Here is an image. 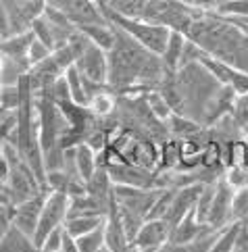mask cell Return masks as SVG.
Instances as JSON below:
<instances>
[{
	"instance_id": "obj_37",
	"label": "cell",
	"mask_w": 248,
	"mask_h": 252,
	"mask_svg": "<svg viewBox=\"0 0 248 252\" xmlns=\"http://www.w3.org/2000/svg\"><path fill=\"white\" fill-rule=\"evenodd\" d=\"M223 2H227V0H223Z\"/></svg>"
},
{
	"instance_id": "obj_35",
	"label": "cell",
	"mask_w": 248,
	"mask_h": 252,
	"mask_svg": "<svg viewBox=\"0 0 248 252\" xmlns=\"http://www.w3.org/2000/svg\"><path fill=\"white\" fill-rule=\"evenodd\" d=\"M100 252H111V250H109V248H106V246H104V248H102V250H100Z\"/></svg>"
},
{
	"instance_id": "obj_10",
	"label": "cell",
	"mask_w": 248,
	"mask_h": 252,
	"mask_svg": "<svg viewBox=\"0 0 248 252\" xmlns=\"http://www.w3.org/2000/svg\"><path fill=\"white\" fill-rule=\"evenodd\" d=\"M202 186H205V184H192V186H184V188H177V190H173V198L169 202V209H167L165 217H163L167 223L171 225V227L180 223L186 215L194 209V204H196V200H198V194L202 190Z\"/></svg>"
},
{
	"instance_id": "obj_31",
	"label": "cell",
	"mask_w": 248,
	"mask_h": 252,
	"mask_svg": "<svg viewBox=\"0 0 248 252\" xmlns=\"http://www.w3.org/2000/svg\"><path fill=\"white\" fill-rule=\"evenodd\" d=\"M223 2V0H194V6L198 8V11H207V13H211V11H215V8Z\"/></svg>"
},
{
	"instance_id": "obj_4",
	"label": "cell",
	"mask_w": 248,
	"mask_h": 252,
	"mask_svg": "<svg viewBox=\"0 0 248 252\" xmlns=\"http://www.w3.org/2000/svg\"><path fill=\"white\" fill-rule=\"evenodd\" d=\"M46 4L61 11L75 28L94 25V23H109L98 0H48Z\"/></svg>"
},
{
	"instance_id": "obj_12",
	"label": "cell",
	"mask_w": 248,
	"mask_h": 252,
	"mask_svg": "<svg viewBox=\"0 0 248 252\" xmlns=\"http://www.w3.org/2000/svg\"><path fill=\"white\" fill-rule=\"evenodd\" d=\"M213 227H209L207 223H200L196 219V211H190L186 217L171 227V238L169 242H175V244H188V242L198 240L200 236H205L207 231H211Z\"/></svg>"
},
{
	"instance_id": "obj_25",
	"label": "cell",
	"mask_w": 248,
	"mask_h": 252,
	"mask_svg": "<svg viewBox=\"0 0 248 252\" xmlns=\"http://www.w3.org/2000/svg\"><path fill=\"white\" fill-rule=\"evenodd\" d=\"M146 102H148V106H150V111L155 113L156 119H161L163 123H167V121L171 119L173 111H171V106L167 104V100L163 98V94L158 92V90H153V92H146Z\"/></svg>"
},
{
	"instance_id": "obj_20",
	"label": "cell",
	"mask_w": 248,
	"mask_h": 252,
	"mask_svg": "<svg viewBox=\"0 0 248 252\" xmlns=\"http://www.w3.org/2000/svg\"><path fill=\"white\" fill-rule=\"evenodd\" d=\"M240 231H242V223H229L227 227L219 229L209 252H234L238 238H240Z\"/></svg>"
},
{
	"instance_id": "obj_8",
	"label": "cell",
	"mask_w": 248,
	"mask_h": 252,
	"mask_svg": "<svg viewBox=\"0 0 248 252\" xmlns=\"http://www.w3.org/2000/svg\"><path fill=\"white\" fill-rule=\"evenodd\" d=\"M113 186H129V188H155V171H146L131 163H113L106 165Z\"/></svg>"
},
{
	"instance_id": "obj_36",
	"label": "cell",
	"mask_w": 248,
	"mask_h": 252,
	"mask_svg": "<svg viewBox=\"0 0 248 252\" xmlns=\"http://www.w3.org/2000/svg\"><path fill=\"white\" fill-rule=\"evenodd\" d=\"M2 233H4V231H2V229H0V238H2Z\"/></svg>"
},
{
	"instance_id": "obj_21",
	"label": "cell",
	"mask_w": 248,
	"mask_h": 252,
	"mask_svg": "<svg viewBox=\"0 0 248 252\" xmlns=\"http://www.w3.org/2000/svg\"><path fill=\"white\" fill-rule=\"evenodd\" d=\"M88 109H90L96 117H111L115 115V111H117V96L113 94L111 88L102 90V92H98L96 96H92V100L88 102Z\"/></svg>"
},
{
	"instance_id": "obj_6",
	"label": "cell",
	"mask_w": 248,
	"mask_h": 252,
	"mask_svg": "<svg viewBox=\"0 0 248 252\" xmlns=\"http://www.w3.org/2000/svg\"><path fill=\"white\" fill-rule=\"evenodd\" d=\"M75 67L86 79L106 86V79H109V55L102 48L94 46L92 42L86 44L82 55L75 61Z\"/></svg>"
},
{
	"instance_id": "obj_13",
	"label": "cell",
	"mask_w": 248,
	"mask_h": 252,
	"mask_svg": "<svg viewBox=\"0 0 248 252\" xmlns=\"http://www.w3.org/2000/svg\"><path fill=\"white\" fill-rule=\"evenodd\" d=\"M0 252H40L31 236L11 225L0 238Z\"/></svg>"
},
{
	"instance_id": "obj_33",
	"label": "cell",
	"mask_w": 248,
	"mask_h": 252,
	"mask_svg": "<svg viewBox=\"0 0 248 252\" xmlns=\"http://www.w3.org/2000/svg\"><path fill=\"white\" fill-rule=\"evenodd\" d=\"M2 69H4V59L0 57V77H2Z\"/></svg>"
},
{
	"instance_id": "obj_15",
	"label": "cell",
	"mask_w": 248,
	"mask_h": 252,
	"mask_svg": "<svg viewBox=\"0 0 248 252\" xmlns=\"http://www.w3.org/2000/svg\"><path fill=\"white\" fill-rule=\"evenodd\" d=\"M156 0H104V4L113 13L131 17V19H144Z\"/></svg>"
},
{
	"instance_id": "obj_9",
	"label": "cell",
	"mask_w": 248,
	"mask_h": 252,
	"mask_svg": "<svg viewBox=\"0 0 248 252\" xmlns=\"http://www.w3.org/2000/svg\"><path fill=\"white\" fill-rule=\"evenodd\" d=\"M171 238V225L165 219H146L138 229L134 244L142 252H155Z\"/></svg>"
},
{
	"instance_id": "obj_2",
	"label": "cell",
	"mask_w": 248,
	"mask_h": 252,
	"mask_svg": "<svg viewBox=\"0 0 248 252\" xmlns=\"http://www.w3.org/2000/svg\"><path fill=\"white\" fill-rule=\"evenodd\" d=\"M4 157L8 163V173L4 179V186H6L8 198H11V204L17 206L33 196H38L40 192H44L38 175H35L33 169L21 158V155L17 152V148L11 142L4 144Z\"/></svg>"
},
{
	"instance_id": "obj_34",
	"label": "cell",
	"mask_w": 248,
	"mask_h": 252,
	"mask_svg": "<svg viewBox=\"0 0 248 252\" xmlns=\"http://www.w3.org/2000/svg\"><path fill=\"white\" fill-rule=\"evenodd\" d=\"M184 4H190V6H194V0H182Z\"/></svg>"
},
{
	"instance_id": "obj_24",
	"label": "cell",
	"mask_w": 248,
	"mask_h": 252,
	"mask_svg": "<svg viewBox=\"0 0 248 252\" xmlns=\"http://www.w3.org/2000/svg\"><path fill=\"white\" fill-rule=\"evenodd\" d=\"M219 17H227V19H246L248 17V0H227V2H221L215 11Z\"/></svg>"
},
{
	"instance_id": "obj_22",
	"label": "cell",
	"mask_w": 248,
	"mask_h": 252,
	"mask_svg": "<svg viewBox=\"0 0 248 252\" xmlns=\"http://www.w3.org/2000/svg\"><path fill=\"white\" fill-rule=\"evenodd\" d=\"M65 79L69 86V94H71V102H75L79 106H88V96H86V88H84V77L77 71V67H69L65 71Z\"/></svg>"
},
{
	"instance_id": "obj_28",
	"label": "cell",
	"mask_w": 248,
	"mask_h": 252,
	"mask_svg": "<svg viewBox=\"0 0 248 252\" xmlns=\"http://www.w3.org/2000/svg\"><path fill=\"white\" fill-rule=\"evenodd\" d=\"M50 48L46 46V44H42L40 40H31L30 44V48H28V63H30V67H35V65H40L42 61H46L50 57Z\"/></svg>"
},
{
	"instance_id": "obj_3",
	"label": "cell",
	"mask_w": 248,
	"mask_h": 252,
	"mask_svg": "<svg viewBox=\"0 0 248 252\" xmlns=\"http://www.w3.org/2000/svg\"><path fill=\"white\" fill-rule=\"evenodd\" d=\"M69 194L67 192H50L46 194V200H44L42 206V215H40V221H38V229H35V236L33 242L40 244L55 229L63 227L65 221H67V215H69Z\"/></svg>"
},
{
	"instance_id": "obj_32",
	"label": "cell",
	"mask_w": 248,
	"mask_h": 252,
	"mask_svg": "<svg viewBox=\"0 0 248 252\" xmlns=\"http://www.w3.org/2000/svg\"><path fill=\"white\" fill-rule=\"evenodd\" d=\"M234 252H248V227L242 225V231H240V238H238V244Z\"/></svg>"
},
{
	"instance_id": "obj_17",
	"label": "cell",
	"mask_w": 248,
	"mask_h": 252,
	"mask_svg": "<svg viewBox=\"0 0 248 252\" xmlns=\"http://www.w3.org/2000/svg\"><path fill=\"white\" fill-rule=\"evenodd\" d=\"M186 35L182 32H171L169 40H167V46L161 55V61L167 71H175L182 67V55H184V46H186Z\"/></svg>"
},
{
	"instance_id": "obj_16",
	"label": "cell",
	"mask_w": 248,
	"mask_h": 252,
	"mask_svg": "<svg viewBox=\"0 0 248 252\" xmlns=\"http://www.w3.org/2000/svg\"><path fill=\"white\" fill-rule=\"evenodd\" d=\"M82 32L88 42H92L94 46L102 48L104 52H109L115 46V28L111 23H94V25H82L77 28Z\"/></svg>"
},
{
	"instance_id": "obj_11",
	"label": "cell",
	"mask_w": 248,
	"mask_h": 252,
	"mask_svg": "<svg viewBox=\"0 0 248 252\" xmlns=\"http://www.w3.org/2000/svg\"><path fill=\"white\" fill-rule=\"evenodd\" d=\"M46 194L48 190L40 192L38 196L30 198L21 204L15 206V215H13V225L17 229H21L23 233L28 236H35V229H38V221H40V215H42V206H44V200H46Z\"/></svg>"
},
{
	"instance_id": "obj_14",
	"label": "cell",
	"mask_w": 248,
	"mask_h": 252,
	"mask_svg": "<svg viewBox=\"0 0 248 252\" xmlns=\"http://www.w3.org/2000/svg\"><path fill=\"white\" fill-rule=\"evenodd\" d=\"M104 215H98V213H86V215H73V217H67L65 221V231L69 233L71 238H79L84 233H90L94 231L96 227L104 225Z\"/></svg>"
},
{
	"instance_id": "obj_1",
	"label": "cell",
	"mask_w": 248,
	"mask_h": 252,
	"mask_svg": "<svg viewBox=\"0 0 248 252\" xmlns=\"http://www.w3.org/2000/svg\"><path fill=\"white\" fill-rule=\"evenodd\" d=\"M98 4H100V8H102L106 21H109L113 28H117V30H121L123 33H127L131 40H136L140 46H144L148 52H153V55H156V57L163 55V50H165V46H167V40H169L171 30L163 28V25L144 21V19H131V17L117 15V13H113L111 8L104 4V0H98Z\"/></svg>"
},
{
	"instance_id": "obj_29",
	"label": "cell",
	"mask_w": 248,
	"mask_h": 252,
	"mask_svg": "<svg viewBox=\"0 0 248 252\" xmlns=\"http://www.w3.org/2000/svg\"><path fill=\"white\" fill-rule=\"evenodd\" d=\"M63 236H65V227L55 229L40 244V252H63Z\"/></svg>"
},
{
	"instance_id": "obj_26",
	"label": "cell",
	"mask_w": 248,
	"mask_h": 252,
	"mask_svg": "<svg viewBox=\"0 0 248 252\" xmlns=\"http://www.w3.org/2000/svg\"><path fill=\"white\" fill-rule=\"evenodd\" d=\"M213 198H215V184H205V186H202V190H200V194H198L196 204H194V211H196V219H198L200 223H207L211 204H213Z\"/></svg>"
},
{
	"instance_id": "obj_5",
	"label": "cell",
	"mask_w": 248,
	"mask_h": 252,
	"mask_svg": "<svg viewBox=\"0 0 248 252\" xmlns=\"http://www.w3.org/2000/svg\"><path fill=\"white\" fill-rule=\"evenodd\" d=\"M234 192L236 188L229 186V182L225 179V175H221L215 182V198H213L209 217H207V225L213 229H223L227 227L232 221V200H234Z\"/></svg>"
},
{
	"instance_id": "obj_23",
	"label": "cell",
	"mask_w": 248,
	"mask_h": 252,
	"mask_svg": "<svg viewBox=\"0 0 248 252\" xmlns=\"http://www.w3.org/2000/svg\"><path fill=\"white\" fill-rule=\"evenodd\" d=\"M75 244L79 252H100L104 248V225L96 227L90 233H84V236L75 238Z\"/></svg>"
},
{
	"instance_id": "obj_19",
	"label": "cell",
	"mask_w": 248,
	"mask_h": 252,
	"mask_svg": "<svg viewBox=\"0 0 248 252\" xmlns=\"http://www.w3.org/2000/svg\"><path fill=\"white\" fill-rule=\"evenodd\" d=\"M215 238H217V229H211V231L205 233V236H200L198 240H194V242H188V244L167 242V244H163L155 252H209L211 246H213V242H215Z\"/></svg>"
},
{
	"instance_id": "obj_30",
	"label": "cell",
	"mask_w": 248,
	"mask_h": 252,
	"mask_svg": "<svg viewBox=\"0 0 248 252\" xmlns=\"http://www.w3.org/2000/svg\"><path fill=\"white\" fill-rule=\"evenodd\" d=\"M13 215H15V204H0V229L6 231L13 225Z\"/></svg>"
},
{
	"instance_id": "obj_27",
	"label": "cell",
	"mask_w": 248,
	"mask_h": 252,
	"mask_svg": "<svg viewBox=\"0 0 248 252\" xmlns=\"http://www.w3.org/2000/svg\"><path fill=\"white\" fill-rule=\"evenodd\" d=\"M246 219H248V188H236L232 200V221L244 225Z\"/></svg>"
},
{
	"instance_id": "obj_18",
	"label": "cell",
	"mask_w": 248,
	"mask_h": 252,
	"mask_svg": "<svg viewBox=\"0 0 248 252\" xmlns=\"http://www.w3.org/2000/svg\"><path fill=\"white\" fill-rule=\"evenodd\" d=\"M73 163H75L79 177H82L84 182H88V179L96 173V169H98V155H96L88 144L82 142L73 148Z\"/></svg>"
},
{
	"instance_id": "obj_7",
	"label": "cell",
	"mask_w": 248,
	"mask_h": 252,
	"mask_svg": "<svg viewBox=\"0 0 248 252\" xmlns=\"http://www.w3.org/2000/svg\"><path fill=\"white\" fill-rule=\"evenodd\" d=\"M198 63L217 79L221 86L232 88L236 92V96L248 94V73H244V71L236 69L232 65H227V63H223V61H217V59L209 57L207 52L198 59Z\"/></svg>"
}]
</instances>
